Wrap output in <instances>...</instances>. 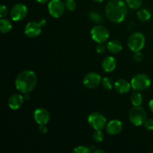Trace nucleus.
Instances as JSON below:
<instances>
[{
    "instance_id": "obj_7",
    "label": "nucleus",
    "mask_w": 153,
    "mask_h": 153,
    "mask_svg": "<svg viewBox=\"0 0 153 153\" xmlns=\"http://www.w3.org/2000/svg\"><path fill=\"white\" fill-rule=\"evenodd\" d=\"M46 24V19H40L39 22H36L35 21H31L26 24L24 30V33L27 37L30 38H34L40 35L42 31V28L45 26Z\"/></svg>"
},
{
    "instance_id": "obj_28",
    "label": "nucleus",
    "mask_w": 153,
    "mask_h": 153,
    "mask_svg": "<svg viewBox=\"0 0 153 153\" xmlns=\"http://www.w3.org/2000/svg\"><path fill=\"white\" fill-rule=\"evenodd\" d=\"M7 13H8L7 7L5 5H4V4H1L0 6V16H1V18L5 17L7 16Z\"/></svg>"
},
{
    "instance_id": "obj_19",
    "label": "nucleus",
    "mask_w": 153,
    "mask_h": 153,
    "mask_svg": "<svg viewBox=\"0 0 153 153\" xmlns=\"http://www.w3.org/2000/svg\"><path fill=\"white\" fill-rule=\"evenodd\" d=\"M137 16L142 22H146L149 20L152 16L151 12L146 8H141L137 10Z\"/></svg>"
},
{
    "instance_id": "obj_13",
    "label": "nucleus",
    "mask_w": 153,
    "mask_h": 153,
    "mask_svg": "<svg viewBox=\"0 0 153 153\" xmlns=\"http://www.w3.org/2000/svg\"><path fill=\"white\" fill-rule=\"evenodd\" d=\"M122 122L119 120H112L109 121L105 126L106 132L110 135H117L120 134L123 130Z\"/></svg>"
},
{
    "instance_id": "obj_24",
    "label": "nucleus",
    "mask_w": 153,
    "mask_h": 153,
    "mask_svg": "<svg viewBox=\"0 0 153 153\" xmlns=\"http://www.w3.org/2000/svg\"><path fill=\"white\" fill-rule=\"evenodd\" d=\"M105 135L103 134V132L102 131V130H95L93 134V139L95 142L97 143H100V142L103 141L104 140Z\"/></svg>"
},
{
    "instance_id": "obj_23",
    "label": "nucleus",
    "mask_w": 153,
    "mask_h": 153,
    "mask_svg": "<svg viewBox=\"0 0 153 153\" xmlns=\"http://www.w3.org/2000/svg\"><path fill=\"white\" fill-rule=\"evenodd\" d=\"M102 87L105 90H108V91H110L113 88L114 84L113 83L111 79L108 77H105L103 78L102 80Z\"/></svg>"
},
{
    "instance_id": "obj_39",
    "label": "nucleus",
    "mask_w": 153,
    "mask_h": 153,
    "mask_svg": "<svg viewBox=\"0 0 153 153\" xmlns=\"http://www.w3.org/2000/svg\"><path fill=\"white\" fill-rule=\"evenodd\" d=\"M152 1H153V0H152Z\"/></svg>"
},
{
    "instance_id": "obj_8",
    "label": "nucleus",
    "mask_w": 153,
    "mask_h": 153,
    "mask_svg": "<svg viewBox=\"0 0 153 153\" xmlns=\"http://www.w3.org/2000/svg\"><path fill=\"white\" fill-rule=\"evenodd\" d=\"M88 121L89 125L94 130H102L106 126L107 120L105 117L99 112H94L88 116Z\"/></svg>"
},
{
    "instance_id": "obj_37",
    "label": "nucleus",
    "mask_w": 153,
    "mask_h": 153,
    "mask_svg": "<svg viewBox=\"0 0 153 153\" xmlns=\"http://www.w3.org/2000/svg\"><path fill=\"white\" fill-rule=\"evenodd\" d=\"M152 153H153V151H152Z\"/></svg>"
},
{
    "instance_id": "obj_29",
    "label": "nucleus",
    "mask_w": 153,
    "mask_h": 153,
    "mask_svg": "<svg viewBox=\"0 0 153 153\" xmlns=\"http://www.w3.org/2000/svg\"><path fill=\"white\" fill-rule=\"evenodd\" d=\"M105 46L103 45V43H98L97 46H96V51L98 54H103L105 52Z\"/></svg>"
},
{
    "instance_id": "obj_27",
    "label": "nucleus",
    "mask_w": 153,
    "mask_h": 153,
    "mask_svg": "<svg viewBox=\"0 0 153 153\" xmlns=\"http://www.w3.org/2000/svg\"><path fill=\"white\" fill-rule=\"evenodd\" d=\"M134 55H133V58H134V61L136 62H140L143 60V55L142 52H134Z\"/></svg>"
},
{
    "instance_id": "obj_15",
    "label": "nucleus",
    "mask_w": 153,
    "mask_h": 153,
    "mask_svg": "<svg viewBox=\"0 0 153 153\" xmlns=\"http://www.w3.org/2000/svg\"><path fill=\"white\" fill-rule=\"evenodd\" d=\"M114 89L116 90L117 92H118L119 94H123L129 92L131 88V82H128L126 79H118L117 81L114 82Z\"/></svg>"
},
{
    "instance_id": "obj_33",
    "label": "nucleus",
    "mask_w": 153,
    "mask_h": 153,
    "mask_svg": "<svg viewBox=\"0 0 153 153\" xmlns=\"http://www.w3.org/2000/svg\"><path fill=\"white\" fill-rule=\"evenodd\" d=\"M38 3H40V4H45V3H47L50 1V0H36Z\"/></svg>"
},
{
    "instance_id": "obj_14",
    "label": "nucleus",
    "mask_w": 153,
    "mask_h": 153,
    "mask_svg": "<svg viewBox=\"0 0 153 153\" xmlns=\"http://www.w3.org/2000/svg\"><path fill=\"white\" fill-rule=\"evenodd\" d=\"M23 96L20 94H14L8 99V106L12 110H17L20 108L24 102Z\"/></svg>"
},
{
    "instance_id": "obj_11",
    "label": "nucleus",
    "mask_w": 153,
    "mask_h": 153,
    "mask_svg": "<svg viewBox=\"0 0 153 153\" xmlns=\"http://www.w3.org/2000/svg\"><path fill=\"white\" fill-rule=\"evenodd\" d=\"M102 77L97 73H89L85 76L83 79V85L88 89L97 88L102 83Z\"/></svg>"
},
{
    "instance_id": "obj_2",
    "label": "nucleus",
    "mask_w": 153,
    "mask_h": 153,
    "mask_svg": "<svg viewBox=\"0 0 153 153\" xmlns=\"http://www.w3.org/2000/svg\"><path fill=\"white\" fill-rule=\"evenodd\" d=\"M37 77L35 73L31 70L21 72L15 80V87L21 94H29L35 88Z\"/></svg>"
},
{
    "instance_id": "obj_10",
    "label": "nucleus",
    "mask_w": 153,
    "mask_h": 153,
    "mask_svg": "<svg viewBox=\"0 0 153 153\" xmlns=\"http://www.w3.org/2000/svg\"><path fill=\"white\" fill-rule=\"evenodd\" d=\"M10 18L13 21H21L28 14V8L22 3H16L12 7L10 12Z\"/></svg>"
},
{
    "instance_id": "obj_17",
    "label": "nucleus",
    "mask_w": 153,
    "mask_h": 153,
    "mask_svg": "<svg viewBox=\"0 0 153 153\" xmlns=\"http://www.w3.org/2000/svg\"><path fill=\"white\" fill-rule=\"evenodd\" d=\"M107 49L111 53L117 54L123 50V45L119 40H111L108 42Z\"/></svg>"
},
{
    "instance_id": "obj_34",
    "label": "nucleus",
    "mask_w": 153,
    "mask_h": 153,
    "mask_svg": "<svg viewBox=\"0 0 153 153\" xmlns=\"http://www.w3.org/2000/svg\"><path fill=\"white\" fill-rule=\"evenodd\" d=\"M23 97L25 100H28L30 99V95L28 94H24Z\"/></svg>"
},
{
    "instance_id": "obj_35",
    "label": "nucleus",
    "mask_w": 153,
    "mask_h": 153,
    "mask_svg": "<svg viewBox=\"0 0 153 153\" xmlns=\"http://www.w3.org/2000/svg\"><path fill=\"white\" fill-rule=\"evenodd\" d=\"M94 153H99V152H100V153H105V151H104V150H102V149H96V150H94Z\"/></svg>"
},
{
    "instance_id": "obj_3",
    "label": "nucleus",
    "mask_w": 153,
    "mask_h": 153,
    "mask_svg": "<svg viewBox=\"0 0 153 153\" xmlns=\"http://www.w3.org/2000/svg\"><path fill=\"white\" fill-rule=\"evenodd\" d=\"M128 118L131 124L135 126H140L143 125L147 120V114L144 108L140 106H134L130 111Z\"/></svg>"
},
{
    "instance_id": "obj_6",
    "label": "nucleus",
    "mask_w": 153,
    "mask_h": 153,
    "mask_svg": "<svg viewBox=\"0 0 153 153\" xmlns=\"http://www.w3.org/2000/svg\"><path fill=\"white\" fill-rule=\"evenodd\" d=\"M91 35L93 40L98 43H104L108 40L109 31L106 27L102 25H95L91 30Z\"/></svg>"
},
{
    "instance_id": "obj_12",
    "label": "nucleus",
    "mask_w": 153,
    "mask_h": 153,
    "mask_svg": "<svg viewBox=\"0 0 153 153\" xmlns=\"http://www.w3.org/2000/svg\"><path fill=\"white\" fill-rule=\"evenodd\" d=\"M33 117L38 125H46L50 120V114L46 109L38 108L34 110Z\"/></svg>"
},
{
    "instance_id": "obj_25",
    "label": "nucleus",
    "mask_w": 153,
    "mask_h": 153,
    "mask_svg": "<svg viewBox=\"0 0 153 153\" xmlns=\"http://www.w3.org/2000/svg\"><path fill=\"white\" fill-rule=\"evenodd\" d=\"M65 7L68 11H74L76 10L77 4L75 0H66L65 3Z\"/></svg>"
},
{
    "instance_id": "obj_16",
    "label": "nucleus",
    "mask_w": 153,
    "mask_h": 153,
    "mask_svg": "<svg viewBox=\"0 0 153 153\" xmlns=\"http://www.w3.org/2000/svg\"><path fill=\"white\" fill-rule=\"evenodd\" d=\"M117 67V61L114 57L107 56L102 62V68L105 73H111L114 71Z\"/></svg>"
},
{
    "instance_id": "obj_5",
    "label": "nucleus",
    "mask_w": 153,
    "mask_h": 153,
    "mask_svg": "<svg viewBox=\"0 0 153 153\" xmlns=\"http://www.w3.org/2000/svg\"><path fill=\"white\" fill-rule=\"evenodd\" d=\"M131 88L136 91H143L149 88L151 85V79L146 74L138 73L133 76L131 80Z\"/></svg>"
},
{
    "instance_id": "obj_4",
    "label": "nucleus",
    "mask_w": 153,
    "mask_h": 153,
    "mask_svg": "<svg viewBox=\"0 0 153 153\" xmlns=\"http://www.w3.org/2000/svg\"><path fill=\"white\" fill-rule=\"evenodd\" d=\"M146 38L143 33L134 32L130 35L128 39V47L133 52H137L141 51L144 47Z\"/></svg>"
},
{
    "instance_id": "obj_9",
    "label": "nucleus",
    "mask_w": 153,
    "mask_h": 153,
    "mask_svg": "<svg viewBox=\"0 0 153 153\" xmlns=\"http://www.w3.org/2000/svg\"><path fill=\"white\" fill-rule=\"evenodd\" d=\"M65 4L62 0H50L48 2V10L52 17L59 18L65 11Z\"/></svg>"
},
{
    "instance_id": "obj_21",
    "label": "nucleus",
    "mask_w": 153,
    "mask_h": 153,
    "mask_svg": "<svg viewBox=\"0 0 153 153\" xmlns=\"http://www.w3.org/2000/svg\"><path fill=\"white\" fill-rule=\"evenodd\" d=\"M88 18L94 23H100L103 20L102 16L99 12L95 10H91L88 13Z\"/></svg>"
},
{
    "instance_id": "obj_38",
    "label": "nucleus",
    "mask_w": 153,
    "mask_h": 153,
    "mask_svg": "<svg viewBox=\"0 0 153 153\" xmlns=\"http://www.w3.org/2000/svg\"><path fill=\"white\" fill-rule=\"evenodd\" d=\"M64 1H66V0H64Z\"/></svg>"
},
{
    "instance_id": "obj_20",
    "label": "nucleus",
    "mask_w": 153,
    "mask_h": 153,
    "mask_svg": "<svg viewBox=\"0 0 153 153\" xmlns=\"http://www.w3.org/2000/svg\"><path fill=\"white\" fill-rule=\"evenodd\" d=\"M143 96L138 91L134 92L131 96V102L133 106H140L143 104Z\"/></svg>"
},
{
    "instance_id": "obj_22",
    "label": "nucleus",
    "mask_w": 153,
    "mask_h": 153,
    "mask_svg": "<svg viewBox=\"0 0 153 153\" xmlns=\"http://www.w3.org/2000/svg\"><path fill=\"white\" fill-rule=\"evenodd\" d=\"M128 7L131 9H137L142 5L143 0H126Z\"/></svg>"
},
{
    "instance_id": "obj_32",
    "label": "nucleus",
    "mask_w": 153,
    "mask_h": 153,
    "mask_svg": "<svg viewBox=\"0 0 153 153\" xmlns=\"http://www.w3.org/2000/svg\"><path fill=\"white\" fill-rule=\"evenodd\" d=\"M149 110L153 113V98L149 101Z\"/></svg>"
},
{
    "instance_id": "obj_1",
    "label": "nucleus",
    "mask_w": 153,
    "mask_h": 153,
    "mask_svg": "<svg viewBox=\"0 0 153 153\" xmlns=\"http://www.w3.org/2000/svg\"><path fill=\"white\" fill-rule=\"evenodd\" d=\"M127 6L123 0H110L105 6V16L111 22L120 23L126 17Z\"/></svg>"
},
{
    "instance_id": "obj_30",
    "label": "nucleus",
    "mask_w": 153,
    "mask_h": 153,
    "mask_svg": "<svg viewBox=\"0 0 153 153\" xmlns=\"http://www.w3.org/2000/svg\"><path fill=\"white\" fill-rule=\"evenodd\" d=\"M144 126L146 129L149 131H153V119L146 120L144 123Z\"/></svg>"
},
{
    "instance_id": "obj_26",
    "label": "nucleus",
    "mask_w": 153,
    "mask_h": 153,
    "mask_svg": "<svg viewBox=\"0 0 153 153\" xmlns=\"http://www.w3.org/2000/svg\"><path fill=\"white\" fill-rule=\"evenodd\" d=\"M91 152V149L85 146H78L73 149V152L75 153H90Z\"/></svg>"
},
{
    "instance_id": "obj_36",
    "label": "nucleus",
    "mask_w": 153,
    "mask_h": 153,
    "mask_svg": "<svg viewBox=\"0 0 153 153\" xmlns=\"http://www.w3.org/2000/svg\"><path fill=\"white\" fill-rule=\"evenodd\" d=\"M93 1H94L95 2H97V3H101V2H102L104 0H93Z\"/></svg>"
},
{
    "instance_id": "obj_31",
    "label": "nucleus",
    "mask_w": 153,
    "mask_h": 153,
    "mask_svg": "<svg viewBox=\"0 0 153 153\" xmlns=\"http://www.w3.org/2000/svg\"><path fill=\"white\" fill-rule=\"evenodd\" d=\"M39 131L41 134H46L48 131V128L46 125H39Z\"/></svg>"
},
{
    "instance_id": "obj_18",
    "label": "nucleus",
    "mask_w": 153,
    "mask_h": 153,
    "mask_svg": "<svg viewBox=\"0 0 153 153\" xmlns=\"http://www.w3.org/2000/svg\"><path fill=\"white\" fill-rule=\"evenodd\" d=\"M13 25L11 22L6 18H1L0 19V31L2 34H7L11 31Z\"/></svg>"
}]
</instances>
